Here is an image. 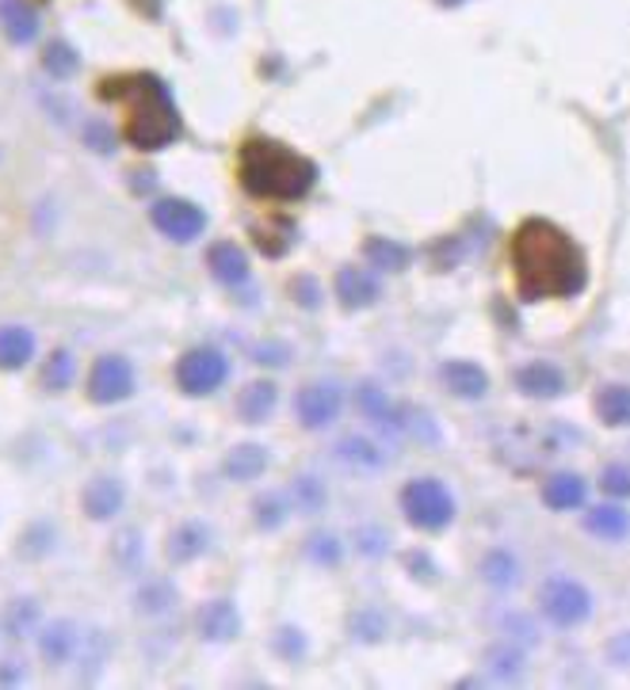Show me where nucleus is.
I'll return each instance as SVG.
<instances>
[{
	"label": "nucleus",
	"mask_w": 630,
	"mask_h": 690,
	"mask_svg": "<svg viewBox=\"0 0 630 690\" xmlns=\"http://www.w3.org/2000/svg\"><path fill=\"white\" fill-rule=\"evenodd\" d=\"M512 271L524 302L538 298H574L585 290V252L569 233L546 218H527L512 233Z\"/></svg>",
	"instance_id": "nucleus-1"
},
{
	"label": "nucleus",
	"mask_w": 630,
	"mask_h": 690,
	"mask_svg": "<svg viewBox=\"0 0 630 690\" xmlns=\"http://www.w3.org/2000/svg\"><path fill=\"white\" fill-rule=\"evenodd\" d=\"M99 99L107 104H119L127 111V134L130 145L138 153H157V149L172 145L184 134V119H180V107L172 99L169 85H164L157 73H122V77H104L99 80Z\"/></svg>",
	"instance_id": "nucleus-2"
},
{
	"label": "nucleus",
	"mask_w": 630,
	"mask_h": 690,
	"mask_svg": "<svg viewBox=\"0 0 630 690\" xmlns=\"http://www.w3.org/2000/svg\"><path fill=\"white\" fill-rule=\"evenodd\" d=\"M237 180L248 195L291 203L318 184V164L271 138H248L237 153Z\"/></svg>",
	"instance_id": "nucleus-3"
},
{
	"label": "nucleus",
	"mask_w": 630,
	"mask_h": 690,
	"mask_svg": "<svg viewBox=\"0 0 630 690\" xmlns=\"http://www.w3.org/2000/svg\"><path fill=\"white\" fill-rule=\"evenodd\" d=\"M402 511L413 527L444 530L447 522L455 519V500L436 477H420V481H409V485L402 488Z\"/></svg>",
	"instance_id": "nucleus-4"
},
{
	"label": "nucleus",
	"mask_w": 630,
	"mask_h": 690,
	"mask_svg": "<svg viewBox=\"0 0 630 690\" xmlns=\"http://www.w3.org/2000/svg\"><path fill=\"white\" fill-rule=\"evenodd\" d=\"M538 611L562 629H574L592 614V595L574 576H551L538 587Z\"/></svg>",
	"instance_id": "nucleus-5"
},
{
	"label": "nucleus",
	"mask_w": 630,
	"mask_h": 690,
	"mask_svg": "<svg viewBox=\"0 0 630 690\" xmlns=\"http://www.w3.org/2000/svg\"><path fill=\"white\" fill-rule=\"evenodd\" d=\"M229 378V363L218 347H192L177 363V386L188 397H206Z\"/></svg>",
	"instance_id": "nucleus-6"
},
{
	"label": "nucleus",
	"mask_w": 630,
	"mask_h": 690,
	"mask_svg": "<svg viewBox=\"0 0 630 690\" xmlns=\"http://www.w3.org/2000/svg\"><path fill=\"white\" fill-rule=\"evenodd\" d=\"M135 393V367L122 355H99L88 370V401L119 405Z\"/></svg>",
	"instance_id": "nucleus-7"
},
{
	"label": "nucleus",
	"mask_w": 630,
	"mask_h": 690,
	"mask_svg": "<svg viewBox=\"0 0 630 690\" xmlns=\"http://www.w3.org/2000/svg\"><path fill=\"white\" fill-rule=\"evenodd\" d=\"M149 218H153V226L161 229L164 237L180 240V245L195 240L199 233L206 229V214L199 211L195 203H188V198H157V203L149 206Z\"/></svg>",
	"instance_id": "nucleus-8"
},
{
	"label": "nucleus",
	"mask_w": 630,
	"mask_h": 690,
	"mask_svg": "<svg viewBox=\"0 0 630 690\" xmlns=\"http://www.w3.org/2000/svg\"><path fill=\"white\" fill-rule=\"evenodd\" d=\"M295 409H298L302 428L321 431L337 420L340 409H344V393H340V386H333V381H310V386L295 397Z\"/></svg>",
	"instance_id": "nucleus-9"
},
{
	"label": "nucleus",
	"mask_w": 630,
	"mask_h": 690,
	"mask_svg": "<svg viewBox=\"0 0 630 690\" xmlns=\"http://www.w3.org/2000/svg\"><path fill=\"white\" fill-rule=\"evenodd\" d=\"M195 629L203 642H234L237 634H242V614H237V606L229 603V599H211V603L199 606L195 614Z\"/></svg>",
	"instance_id": "nucleus-10"
},
{
	"label": "nucleus",
	"mask_w": 630,
	"mask_h": 690,
	"mask_svg": "<svg viewBox=\"0 0 630 690\" xmlns=\"http://www.w3.org/2000/svg\"><path fill=\"white\" fill-rule=\"evenodd\" d=\"M122 504H127V488H122L119 477H107V473L93 477L85 485V493H81V507H85V515L93 522L115 519L122 511Z\"/></svg>",
	"instance_id": "nucleus-11"
},
{
	"label": "nucleus",
	"mask_w": 630,
	"mask_h": 690,
	"mask_svg": "<svg viewBox=\"0 0 630 690\" xmlns=\"http://www.w3.org/2000/svg\"><path fill=\"white\" fill-rule=\"evenodd\" d=\"M81 645V626L70 618H54L50 626L39 629V656L46 664H70Z\"/></svg>",
	"instance_id": "nucleus-12"
},
{
	"label": "nucleus",
	"mask_w": 630,
	"mask_h": 690,
	"mask_svg": "<svg viewBox=\"0 0 630 690\" xmlns=\"http://www.w3.org/2000/svg\"><path fill=\"white\" fill-rule=\"evenodd\" d=\"M337 298L344 310H367V305H375L383 298V287H378V279L371 271L344 268L337 276Z\"/></svg>",
	"instance_id": "nucleus-13"
},
{
	"label": "nucleus",
	"mask_w": 630,
	"mask_h": 690,
	"mask_svg": "<svg viewBox=\"0 0 630 690\" xmlns=\"http://www.w3.org/2000/svg\"><path fill=\"white\" fill-rule=\"evenodd\" d=\"M0 28H4L8 43L28 46L39 39V12L28 0H0Z\"/></svg>",
	"instance_id": "nucleus-14"
},
{
	"label": "nucleus",
	"mask_w": 630,
	"mask_h": 690,
	"mask_svg": "<svg viewBox=\"0 0 630 690\" xmlns=\"http://www.w3.org/2000/svg\"><path fill=\"white\" fill-rule=\"evenodd\" d=\"M206 550H211V527H203V522H180L169 535L164 557H169L172 564H188V561H195V557H203Z\"/></svg>",
	"instance_id": "nucleus-15"
},
{
	"label": "nucleus",
	"mask_w": 630,
	"mask_h": 690,
	"mask_svg": "<svg viewBox=\"0 0 630 690\" xmlns=\"http://www.w3.org/2000/svg\"><path fill=\"white\" fill-rule=\"evenodd\" d=\"M206 268H211V276L218 282H226V287H242V282L248 279V260L234 240H218V245H211V252H206Z\"/></svg>",
	"instance_id": "nucleus-16"
},
{
	"label": "nucleus",
	"mask_w": 630,
	"mask_h": 690,
	"mask_svg": "<svg viewBox=\"0 0 630 690\" xmlns=\"http://www.w3.org/2000/svg\"><path fill=\"white\" fill-rule=\"evenodd\" d=\"M516 386L524 389L527 397H543V401H551V397L566 393V374H562L558 367H551V363H527V367H520V374H516Z\"/></svg>",
	"instance_id": "nucleus-17"
},
{
	"label": "nucleus",
	"mask_w": 630,
	"mask_h": 690,
	"mask_svg": "<svg viewBox=\"0 0 630 690\" xmlns=\"http://www.w3.org/2000/svg\"><path fill=\"white\" fill-rule=\"evenodd\" d=\"M35 359V336L23 324H4L0 328V370H23Z\"/></svg>",
	"instance_id": "nucleus-18"
},
{
	"label": "nucleus",
	"mask_w": 630,
	"mask_h": 690,
	"mask_svg": "<svg viewBox=\"0 0 630 690\" xmlns=\"http://www.w3.org/2000/svg\"><path fill=\"white\" fill-rule=\"evenodd\" d=\"M439 378L447 381V389H451L455 397H467V401H474V397H485V389H489L485 370L478 367V363H467V359L444 363Z\"/></svg>",
	"instance_id": "nucleus-19"
},
{
	"label": "nucleus",
	"mask_w": 630,
	"mask_h": 690,
	"mask_svg": "<svg viewBox=\"0 0 630 690\" xmlns=\"http://www.w3.org/2000/svg\"><path fill=\"white\" fill-rule=\"evenodd\" d=\"M276 401H279V389L271 386V381H253V386H245L242 393H237V412H242L245 423H264L276 412Z\"/></svg>",
	"instance_id": "nucleus-20"
},
{
	"label": "nucleus",
	"mask_w": 630,
	"mask_h": 690,
	"mask_svg": "<svg viewBox=\"0 0 630 690\" xmlns=\"http://www.w3.org/2000/svg\"><path fill=\"white\" fill-rule=\"evenodd\" d=\"M268 451H264L260 443H242L234 446V451L226 454V462H222V470H226L229 481H256L264 470H268Z\"/></svg>",
	"instance_id": "nucleus-21"
},
{
	"label": "nucleus",
	"mask_w": 630,
	"mask_h": 690,
	"mask_svg": "<svg viewBox=\"0 0 630 690\" xmlns=\"http://www.w3.org/2000/svg\"><path fill=\"white\" fill-rule=\"evenodd\" d=\"M543 500L554 511H574V507L585 504V481L577 473H554L543 485Z\"/></svg>",
	"instance_id": "nucleus-22"
},
{
	"label": "nucleus",
	"mask_w": 630,
	"mask_h": 690,
	"mask_svg": "<svg viewBox=\"0 0 630 690\" xmlns=\"http://www.w3.org/2000/svg\"><path fill=\"white\" fill-rule=\"evenodd\" d=\"M355 405H360V412L367 416V420L383 423V428H402V420H397V409L389 405L386 389H378L375 381H363L360 389H355Z\"/></svg>",
	"instance_id": "nucleus-23"
},
{
	"label": "nucleus",
	"mask_w": 630,
	"mask_h": 690,
	"mask_svg": "<svg viewBox=\"0 0 630 690\" xmlns=\"http://www.w3.org/2000/svg\"><path fill=\"white\" fill-rule=\"evenodd\" d=\"M585 527L592 530V535L608 538V542H619V538L630 535V511H623L619 504L592 507V511L585 515Z\"/></svg>",
	"instance_id": "nucleus-24"
},
{
	"label": "nucleus",
	"mask_w": 630,
	"mask_h": 690,
	"mask_svg": "<svg viewBox=\"0 0 630 690\" xmlns=\"http://www.w3.org/2000/svg\"><path fill=\"white\" fill-rule=\"evenodd\" d=\"M482 580L489 587H496V592H509V587H516V580H520L516 557H512L509 550H489L482 557Z\"/></svg>",
	"instance_id": "nucleus-25"
},
{
	"label": "nucleus",
	"mask_w": 630,
	"mask_h": 690,
	"mask_svg": "<svg viewBox=\"0 0 630 690\" xmlns=\"http://www.w3.org/2000/svg\"><path fill=\"white\" fill-rule=\"evenodd\" d=\"M337 454L344 459L348 465H355V470H383L386 465V451L378 443H371V439L363 435H348L340 439Z\"/></svg>",
	"instance_id": "nucleus-26"
},
{
	"label": "nucleus",
	"mask_w": 630,
	"mask_h": 690,
	"mask_svg": "<svg viewBox=\"0 0 630 690\" xmlns=\"http://www.w3.org/2000/svg\"><path fill=\"white\" fill-rule=\"evenodd\" d=\"M363 256H367L371 268H383V271H402V268H409V260H413L409 248L389 237H371L367 245H363Z\"/></svg>",
	"instance_id": "nucleus-27"
},
{
	"label": "nucleus",
	"mask_w": 630,
	"mask_h": 690,
	"mask_svg": "<svg viewBox=\"0 0 630 690\" xmlns=\"http://www.w3.org/2000/svg\"><path fill=\"white\" fill-rule=\"evenodd\" d=\"M596 412L611 428H627L630 423V386H604L596 397Z\"/></svg>",
	"instance_id": "nucleus-28"
},
{
	"label": "nucleus",
	"mask_w": 630,
	"mask_h": 690,
	"mask_svg": "<svg viewBox=\"0 0 630 690\" xmlns=\"http://www.w3.org/2000/svg\"><path fill=\"white\" fill-rule=\"evenodd\" d=\"M39 618H43V611H39L35 599H12L4 611V634L8 637H31L39 629Z\"/></svg>",
	"instance_id": "nucleus-29"
},
{
	"label": "nucleus",
	"mask_w": 630,
	"mask_h": 690,
	"mask_svg": "<svg viewBox=\"0 0 630 690\" xmlns=\"http://www.w3.org/2000/svg\"><path fill=\"white\" fill-rule=\"evenodd\" d=\"M253 511H256V527H260V530H276V527H284V522H287V515L295 511V504L287 500L284 493H264V496H256Z\"/></svg>",
	"instance_id": "nucleus-30"
},
{
	"label": "nucleus",
	"mask_w": 630,
	"mask_h": 690,
	"mask_svg": "<svg viewBox=\"0 0 630 690\" xmlns=\"http://www.w3.org/2000/svg\"><path fill=\"white\" fill-rule=\"evenodd\" d=\"M111 656V642H107V634L104 629H88V634H81V645H77V668L85 664L88 668V676H96L99 668H104V660Z\"/></svg>",
	"instance_id": "nucleus-31"
},
{
	"label": "nucleus",
	"mask_w": 630,
	"mask_h": 690,
	"mask_svg": "<svg viewBox=\"0 0 630 690\" xmlns=\"http://www.w3.org/2000/svg\"><path fill=\"white\" fill-rule=\"evenodd\" d=\"M348 629H352V637H360V642L375 645V642H383L389 626H386L383 611H375V606H360V611L348 618Z\"/></svg>",
	"instance_id": "nucleus-32"
},
{
	"label": "nucleus",
	"mask_w": 630,
	"mask_h": 690,
	"mask_svg": "<svg viewBox=\"0 0 630 690\" xmlns=\"http://www.w3.org/2000/svg\"><path fill=\"white\" fill-rule=\"evenodd\" d=\"M329 500V493H325V485H321L318 477H295V485H291V504L298 507V511H306V515H318L321 507H325Z\"/></svg>",
	"instance_id": "nucleus-33"
},
{
	"label": "nucleus",
	"mask_w": 630,
	"mask_h": 690,
	"mask_svg": "<svg viewBox=\"0 0 630 690\" xmlns=\"http://www.w3.org/2000/svg\"><path fill=\"white\" fill-rule=\"evenodd\" d=\"M50 550H54V527H50V522H31L20 535V546H15V553H20L23 561H39V557H46Z\"/></svg>",
	"instance_id": "nucleus-34"
},
{
	"label": "nucleus",
	"mask_w": 630,
	"mask_h": 690,
	"mask_svg": "<svg viewBox=\"0 0 630 690\" xmlns=\"http://www.w3.org/2000/svg\"><path fill=\"white\" fill-rule=\"evenodd\" d=\"M43 69L50 73V77L65 80V77H73V73L81 69V54L70 43H50L46 54H43Z\"/></svg>",
	"instance_id": "nucleus-35"
},
{
	"label": "nucleus",
	"mask_w": 630,
	"mask_h": 690,
	"mask_svg": "<svg viewBox=\"0 0 630 690\" xmlns=\"http://www.w3.org/2000/svg\"><path fill=\"white\" fill-rule=\"evenodd\" d=\"M172 599H177V592H172L169 580H153V584H146L142 592H138V611L142 614H164L172 606Z\"/></svg>",
	"instance_id": "nucleus-36"
},
{
	"label": "nucleus",
	"mask_w": 630,
	"mask_h": 690,
	"mask_svg": "<svg viewBox=\"0 0 630 690\" xmlns=\"http://www.w3.org/2000/svg\"><path fill=\"white\" fill-rule=\"evenodd\" d=\"M306 557H310L313 564H340V557H344V550H340V538L337 535H310L306 538Z\"/></svg>",
	"instance_id": "nucleus-37"
},
{
	"label": "nucleus",
	"mask_w": 630,
	"mask_h": 690,
	"mask_svg": "<svg viewBox=\"0 0 630 690\" xmlns=\"http://www.w3.org/2000/svg\"><path fill=\"white\" fill-rule=\"evenodd\" d=\"M73 370H77V367H73V355H70V352H54V355H50V363H46V370H43L46 389H54V393L70 389Z\"/></svg>",
	"instance_id": "nucleus-38"
},
{
	"label": "nucleus",
	"mask_w": 630,
	"mask_h": 690,
	"mask_svg": "<svg viewBox=\"0 0 630 690\" xmlns=\"http://www.w3.org/2000/svg\"><path fill=\"white\" fill-rule=\"evenodd\" d=\"M115 561H119L122 569H135V564L142 561V535H138V530H122V535L115 538Z\"/></svg>",
	"instance_id": "nucleus-39"
},
{
	"label": "nucleus",
	"mask_w": 630,
	"mask_h": 690,
	"mask_svg": "<svg viewBox=\"0 0 630 690\" xmlns=\"http://www.w3.org/2000/svg\"><path fill=\"white\" fill-rule=\"evenodd\" d=\"M386 530H378V527H360L355 530V550L360 553H367V557H378V553H386Z\"/></svg>",
	"instance_id": "nucleus-40"
},
{
	"label": "nucleus",
	"mask_w": 630,
	"mask_h": 690,
	"mask_svg": "<svg viewBox=\"0 0 630 690\" xmlns=\"http://www.w3.org/2000/svg\"><path fill=\"white\" fill-rule=\"evenodd\" d=\"M600 485H604V493H611V496H630V465H608Z\"/></svg>",
	"instance_id": "nucleus-41"
},
{
	"label": "nucleus",
	"mask_w": 630,
	"mask_h": 690,
	"mask_svg": "<svg viewBox=\"0 0 630 690\" xmlns=\"http://www.w3.org/2000/svg\"><path fill=\"white\" fill-rule=\"evenodd\" d=\"M276 653L284 656V660H295V656H302V653H306L302 634H298V629H291V626H284V629L276 634Z\"/></svg>",
	"instance_id": "nucleus-42"
},
{
	"label": "nucleus",
	"mask_w": 630,
	"mask_h": 690,
	"mask_svg": "<svg viewBox=\"0 0 630 690\" xmlns=\"http://www.w3.org/2000/svg\"><path fill=\"white\" fill-rule=\"evenodd\" d=\"M85 141L96 149V153H111V149H115V134H111V127H104V122H88Z\"/></svg>",
	"instance_id": "nucleus-43"
},
{
	"label": "nucleus",
	"mask_w": 630,
	"mask_h": 690,
	"mask_svg": "<svg viewBox=\"0 0 630 690\" xmlns=\"http://www.w3.org/2000/svg\"><path fill=\"white\" fill-rule=\"evenodd\" d=\"M291 294L298 298V305H306V310H318V302H321L318 282H313V279H306V276L291 282Z\"/></svg>",
	"instance_id": "nucleus-44"
},
{
	"label": "nucleus",
	"mask_w": 630,
	"mask_h": 690,
	"mask_svg": "<svg viewBox=\"0 0 630 690\" xmlns=\"http://www.w3.org/2000/svg\"><path fill=\"white\" fill-rule=\"evenodd\" d=\"M489 660H493L496 676H516V671H520V653H512V648H493V653H489Z\"/></svg>",
	"instance_id": "nucleus-45"
},
{
	"label": "nucleus",
	"mask_w": 630,
	"mask_h": 690,
	"mask_svg": "<svg viewBox=\"0 0 630 690\" xmlns=\"http://www.w3.org/2000/svg\"><path fill=\"white\" fill-rule=\"evenodd\" d=\"M608 656H611V664H619V668H630V634H619L616 642L608 645Z\"/></svg>",
	"instance_id": "nucleus-46"
},
{
	"label": "nucleus",
	"mask_w": 630,
	"mask_h": 690,
	"mask_svg": "<svg viewBox=\"0 0 630 690\" xmlns=\"http://www.w3.org/2000/svg\"><path fill=\"white\" fill-rule=\"evenodd\" d=\"M0 679H4V683H15V679H23V668H15V660H4V668H0Z\"/></svg>",
	"instance_id": "nucleus-47"
}]
</instances>
